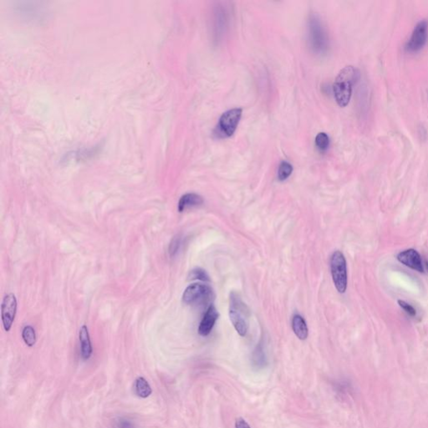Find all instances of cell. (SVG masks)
Returning a JSON list of instances; mask_svg holds the SVG:
<instances>
[{"label": "cell", "instance_id": "6da1fadb", "mask_svg": "<svg viewBox=\"0 0 428 428\" xmlns=\"http://www.w3.org/2000/svg\"><path fill=\"white\" fill-rule=\"evenodd\" d=\"M357 71L352 66H345L340 70L334 84V95L339 106L345 107L351 101L352 87L356 82Z\"/></svg>", "mask_w": 428, "mask_h": 428}, {"label": "cell", "instance_id": "7a4b0ae2", "mask_svg": "<svg viewBox=\"0 0 428 428\" xmlns=\"http://www.w3.org/2000/svg\"><path fill=\"white\" fill-rule=\"evenodd\" d=\"M250 311L247 304L237 292L230 294L229 318L232 325L239 334V336H245L249 326Z\"/></svg>", "mask_w": 428, "mask_h": 428}, {"label": "cell", "instance_id": "3957f363", "mask_svg": "<svg viewBox=\"0 0 428 428\" xmlns=\"http://www.w3.org/2000/svg\"><path fill=\"white\" fill-rule=\"evenodd\" d=\"M309 41L311 49L316 54L326 53L329 46L328 37L322 23L316 14H312L309 18Z\"/></svg>", "mask_w": 428, "mask_h": 428}, {"label": "cell", "instance_id": "277c9868", "mask_svg": "<svg viewBox=\"0 0 428 428\" xmlns=\"http://www.w3.org/2000/svg\"><path fill=\"white\" fill-rule=\"evenodd\" d=\"M332 279L339 293H345L347 288V266L345 256L340 251H336L330 259Z\"/></svg>", "mask_w": 428, "mask_h": 428}, {"label": "cell", "instance_id": "5b68a950", "mask_svg": "<svg viewBox=\"0 0 428 428\" xmlns=\"http://www.w3.org/2000/svg\"><path fill=\"white\" fill-rule=\"evenodd\" d=\"M215 297L213 289L209 285L202 284H191L185 289L183 301L186 304H203L209 303Z\"/></svg>", "mask_w": 428, "mask_h": 428}, {"label": "cell", "instance_id": "8992f818", "mask_svg": "<svg viewBox=\"0 0 428 428\" xmlns=\"http://www.w3.org/2000/svg\"><path fill=\"white\" fill-rule=\"evenodd\" d=\"M242 111L241 108H235L223 113L217 126L218 135L222 138H229L234 135L241 119Z\"/></svg>", "mask_w": 428, "mask_h": 428}, {"label": "cell", "instance_id": "52a82bcc", "mask_svg": "<svg viewBox=\"0 0 428 428\" xmlns=\"http://www.w3.org/2000/svg\"><path fill=\"white\" fill-rule=\"evenodd\" d=\"M428 38V22L426 20L419 21L415 26L413 34L405 46L408 52H417L425 46Z\"/></svg>", "mask_w": 428, "mask_h": 428}, {"label": "cell", "instance_id": "ba28073f", "mask_svg": "<svg viewBox=\"0 0 428 428\" xmlns=\"http://www.w3.org/2000/svg\"><path fill=\"white\" fill-rule=\"evenodd\" d=\"M17 311V300L14 294H9L5 296L1 305V316H2L3 326L5 332H9L11 329Z\"/></svg>", "mask_w": 428, "mask_h": 428}, {"label": "cell", "instance_id": "9c48e42d", "mask_svg": "<svg viewBox=\"0 0 428 428\" xmlns=\"http://www.w3.org/2000/svg\"><path fill=\"white\" fill-rule=\"evenodd\" d=\"M397 259L401 264L406 265L408 268L413 270L417 271L419 273H424V267L422 264L421 255L417 250L410 248L406 250L399 252Z\"/></svg>", "mask_w": 428, "mask_h": 428}, {"label": "cell", "instance_id": "30bf717a", "mask_svg": "<svg viewBox=\"0 0 428 428\" xmlns=\"http://www.w3.org/2000/svg\"><path fill=\"white\" fill-rule=\"evenodd\" d=\"M219 312L213 305H210L203 316L199 327V333L200 336H207L211 333L215 323L219 319Z\"/></svg>", "mask_w": 428, "mask_h": 428}, {"label": "cell", "instance_id": "8fae6325", "mask_svg": "<svg viewBox=\"0 0 428 428\" xmlns=\"http://www.w3.org/2000/svg\"><path fill=\"white\" fill-rule=\"evenodd\" d=\"M79 337L80 342H81L82 357L83 360L86 361V360H89L91 355H92V345H91V342H90L88 328L86 325H83L80 329Z\"/></svg>", "mask_w": 428, "mask_h": 428}, {"label": "cell", "instance_id": "7c38bea8", "mask_svg": "<svg viewBox=\"0 0 428 428\" xmlns=\"http://www.w3.org/2000/svg\"><path fill=\"white\" fill-rule=\"evenodd\" d=\"M203 199L200 195L196 193H187L183 195L178 202V211L183 212L190 207L202 205Z\"/></svg>", "mask_w": 428, "mask_h": 428}, {"label": "cell", "instance_id": "4fadbf2b", "mask_svg": "<svg viewBox=\"0 0 428 428\" xmlns=\"http://www.w3.org/2000/svg\"><path fill=\"white\" fill-rule=\"evenodd\" d=\"M292 328L298 338L301 340H306L309 335V330H308L306 322L302 316L300 315L294 316L292 319Z\"/></svg>", "mask_w": 428, "mask_h": 428}, {"label": "cell", "instance_id": "5bb4252c", "mask_svg": "<svg viewBox=\"0 0 428 428\" xmlns=\"http://www.w3.org/2000/svg\"><path fill=\"white\" fill-rule=\"evenodd\" d=\"M135 394L141 398H147L150 397L152 390L151 385H149L147 380L144 377H138L135 382Z\"/></svg>", "mask_w": 428, "mask_h": 428}, {"label": "cell", "instance_id": "9a60e30c", "mask_svg": "<svg viewBox=\"0 0 428 428\" xmlns=\"http://www.w3.org/2000/svg\"><path fill=\"white\" fill-rule=\"evenodd\" d=\"M23 340L28 346H34L36 342V334L33 327L27 325L23 329L22 332Z\"/></svg>", "mask_w": 428, "mask_h": 428}, {"label": "cell", "instance_id": "2e32d148", "mask_svg": "<svg viewBox=\"0 0 428 428\" xmlns=\"http://www.w3.org/2000/svg\"><path fill=\"white\" fill-rule=\"evenodd\" d=\"M293 172V166L286 161H283L280 163L278 170V178L280 181L286 180Z\"/></svg>", "mask_w": 428, "mask_h": 428}, {"label": "cell", "instance_id": "e0dca14e", "mask_svg": "<svg viewBox=\"0 0 428 428\" xmlns=\"http://www.w3.org/2000/svg\"><path fill=\"white\" fill-rule=\"evenodd\" d=\"M316 145L320 151H326L329 146V138L326 133L320 132L316 135Z\"/></svg>", "mask_w": 428, "mask_h": 428}, {"label": "cell", "instance_id": "ac0fdd59", "mask_svg": "<svg viewBox=\"0 0 428 428\" xmlns=\"http://www.w3.org/2000/svg\"><path fill=\"white\" fill-rule=\"evenodd\" d=\"M190 280H199L201 281L208 282L210 281L209 276L206 273L205 270H203L202 268H197L192 269L189 274Z\"/></svg>", "mask_w": 428, "mask_h": 428}, {"label": "cell", "instance_id": "d6986e66", "mask_svg": "<svg viewBox=\"0 0 428 428\" xmlns=\"http://www.w3.org/2000/svg\"><path fill=\"white\" fill-rule=\"evenodd\" d=\"M399 306L401 307V309H403L408 316L411 317H416L417 316V310L414 309V307L412 306L411 304L406 303L404 300H398Z\"/></svg>", "mask_w": 428, "mask_h": 428}, {"label": "cell", "instance_id": "ffe728a7", "mask_svg": "<svg viewBox=\"0 0 428 428\" xmlns=\"http://www.w3.org/2000/svg\"><path fill=\"white\" fill-rule=\"evenodd\" d=\"M180 238H178V237L174 238V239H172V241H171V244H170V255H171V256H174V255H176L177 252H178V250H179V248H180Z\"/></svg>", "mask_w": 428, "mask_h": 428}, {"label": "cell", "instance_id": "44dd1931", "mask_svg": "<svg viewBox=\"0 0 428 428\" xmlns=\"http://www.w3.org/2000/svg\"><path fill=\"white\" fill-rule=\"evenodd\" d=\"M116 427L118 428H137L135 425L132 421L128 419V418H121L116 423Z\"/></svg>", "mask_w": 428, "mask_h": 428}, {"label": "cell", "instance_id": "7402d4cb", "mask_svg": "<svg viewBox=\"0 0 428 428\" xmlns=\"http://www.w3.org/2000/svg\"><path fill=\"white\" fill-rule=\"evenodd\" d=\"M235 426H236V428H251L243 418H238L236 420Z\"/></svg>", "mask_w": 428, "mask_h": 428}, {"label": "cell", "instance_id": "603a6c76", "mask_svg": "<svg viewBox=\"0 0 428 428\" xmlns=\"http://www.w3.org/2000/svg\"><path fill=\"white\" fill-rule=\"evenodd\" d=\"M426 268H427V270H428V261H427V260H426Z\"/></svg>", "mask_w": 428, "mask_h": 428}]
</instances>
